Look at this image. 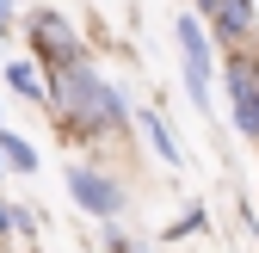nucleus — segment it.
<instances>
[{
  "label": "nucleus",
  "mask_w": 259,
  "mask_h": 253,
  "mask_svg": "<svg viewBox=\"0 0 259 253\" xmlns=\"http://www.w3.org/2000/svg\"><path fill=\"white\" fill-rule=\"evenodd\" d=\"M50 105L68 111V123H74L80 136H123V123H130V105L117 99V87H111L99 68H87V62L56 68V80H50Z\"/></svg>",
  "instance_id": "obj_1"
},
{
  "label": "nucleus",
  "mask_w": 259,
  "mask_h": 253,
  "mask_svg": "<svg viewBox=\"0 0 259 253\" xmlns=\"http://www.w3.org/2000/svg\"><path fill=\"white\" fill-rule=\"evenodd\" d=\"M68 198L87 210V216H105V223H117V216H123V204H130V192H123V185L111 179V173H99V167H68Z\"/></svg>",
  "instance_id": "obj_2"
},
{
  "label": "nucleus",
  "mask_w": 259,
  "mask_h": 253,
  "mask_svg": "<svg viewBox=\"0 0 259 253\" xmlns=\"http://www.w3.org/2000/svg\"><path fill=\"white\" fill-rule=\"evenodd\" d=\"M31 37H37V50H44L50 68L80 62V37H74V25L62 19V13H31Z\"/></svg>",
  "instance_id": "obj_3"
},
{
  "label": "nucleus",
  "mask_w": 259,
  "mask_h": 253,
  "mask_svg": "<svg viewBox=\"0 0 259 253\" xmlns=\"http://www.w3.org/2000/svg\"><path fill=\"white\" fill-rule=\"evenodd\" d=\"M216 44H247L253 37V0H216Z\"/></svg>",
  "instance_id": "obj_4"
},
{
  "label": "nucleus",
  "mask_w": 259,
  "mask_h": 253,
  "mask_svg": "<svg viewBox=\"0 0 259 253\" xmlns=\"http://www.w3.org/2000/svg\"><path fill=\"white\" fill-rule=\"evenodd\" d=\"M7 87L19 93V99H50V74H44V62H7Z\"/></svg>",
  "instance_id": "obj_5"
},
{
  "label": "nucleus",
  "mask_w": 259,
  "mask_h": 253,
  "mask_svg": "<svg viewBox=\"0 0 259 253\" xmlns=\"http://www.w3.org/2000/svg\"><path fill=\"white\" fill-rule=\"evenodd\" d=\"M229 50V68H222V80H229V99L235 93H247V87H259V56H247L241 44H222Z\"/></svg>",
  "instance_id": "obj_6"
},
{
  "label": "nucleus",
  "mask_w": 259,
  "mask_h": 253,
  "mask_svg": "<svg viewBox=\"0 0 259 253\" xmlns=\"http://www.w3.org/2000/svg\"><path fill=\"white\" fill-rule=\"evenodd\" d=\"M0 161H7V173H37V148L0 123Z\"/></svg>",
  "instance_id": "obj_7"
},
{
  "label": "nucleus",
  "mask_w": 259,
  "mask_h": 253,
  "mask_svg": "<svg viewBox=\"0 0 259 253\" xmlns=\"http://www.w3.org/2000/svg\"><path fill=\"white\" fill-rule=\"evenodd\" d=\"M229 105H235V130L259 142V87H247V93H235Z\"/></svg>",
  "instance_id": "obj_8"
},
{
  "label": "nucleus",
  "mask_w": 259,
  "mask_h": 253,
  "mask_svg": "<svg viewBox=\"0 0 259 253\" xmlns=\"http://www.w3.org/2000/svg\"><path fill=\"white\" fill-rule=\"evenodd\" d=\"M179 62H210V44H204L198 19H179Z\"/></svg>",
  "instance_id": "obj_9"
},
{
  "label": "nucleus",
  "mask_w": 259,
  "mask_h": 253,
  "mask_svg": "<svg viewBox=\"0 0 259 253\" xmlns=\"http://www.w3.org/2000/svg\"><path fill=\"white\" fill-rule=\"evenodd\" d=\"M142 130H148V142H154V154H160V161H173V167H179V142H173V130H167L154 111H142Z\"/></svg>",
  "instance_id": "obj_10"
},
{
  "label": "nucleus",
  "mask_w": 259,
  "mask_h": 253,
  "mask_svg": "<svg viewBox=\"0 0 259 253\" xmlns=\"http://www.w3.org/2000/svg\"><path fill=\"white\" fill-rule=\"evenodd\" d=\"M105 241H111V253H160L154 241H142V235H123V229H111Z\"/></svg>",
  "instance_id": "obj_11"
},
{
  "label": "nucleus",
  "mask_w": 259,
  "mask_h": 253,
  "mask_svg": "<svg viewBox=\"0 0 259 253\" xmlns=\"http://www.w3.org/2000/svg\"><path fill=\"white\" fill-rule=\"evenodd\" d=\"M198 229H204V204H191L185 216H173V229H167V235L179 241V235H198Z\"/></svg>",
  "instance_id": "obj_12"
},
{
  "label": "nucleus",
  "mask_w": 259,
  "mask_h": 253,
  "mask_svg": "<svg viewBox=\"0 0 259 253\" xmlns=\"http://www.w3.org/2000/svg\"><path fill=\"white\" fill-rule=\"evenodd\" d=\"M0 241H13V204L0 198Z\"/></svg>",
  "instance_id": "obj_13"
},
{
  "label": "nucleus",
  "mask_w": 259,
  "mask_h": 253,
  "mask_svg": "<svg viewBox=\"0 0 259 253\" xmlns=\"http://www.w3.org/2000/svg\"><path fill=\"white\" fill-rule=\"evenodd\" d=\"M7 25H13V7H0V44H7Z\"/></svg>",
  "instance_id": "obj_14"
},
{
  "label": "nucleus",
  "mask_w": 259,
  "mask_h": 253,
  "mask_svg": "<svg viewBox=\"0 0 259 253\" xmlns=\"http://www.w3.org/2000/svg\"><path fill=\"white\" fill-rule=\"evenodd\" d=\"M0 179H7V161H0Z\"/></svg>",
  "instance_id": "obj_15"
},
{
  "label": "nucleus",
  "mask_w": 259,
  "mask_h": 253,
  "mask_svg": "<svg viewBox=\"0 0 259 253\" xmlns=\"http://www.w3.org/2000/svg\"><path fill=\"white\" fill-rule=\"evenodd\" d=\"M0 7H13V0H0Z\"/></svg>",
  "instance_id": "obj_16"
}]
</instances>
